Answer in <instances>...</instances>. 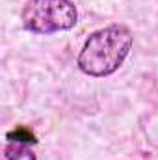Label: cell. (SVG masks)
<instances>
[{
    "instance_id": "1",
    "label": "cell",
    "mask_w": 158,
    "mask_h": 160,
    "mask_svg": "<svg viewBox=\"0 0 158 160\" xmlns=\"http://www.w3.org/2000/svg\"><path fill=\"white\" fill-rule=\"evenodd\" d=\"M134 45V36L125 24H108L95 30L86 39L78 52V69L93 78L110 77L117 71L128 58Z\"/></svg>"
},
{
    "instance_id": "4",
    "label": "cell",
    "mask_w": 158,
    "mask_h": 160,
    "mask_svg": "<svg viewBox=\"0 0 158 160\" xmlns=\"http://www.w3.org/2000/svg\"><path fill=\"white\" fill-rule=\"evenodd\" d=\"M6 140H7V142H21V143H28V145H36V143H37L36 134H34L28 127H17V128L9 130V132L6 134Z\"/></svg>"
},
{
    "instance_id": "2",
    "label": "cell",
    "mask_w": 158,
    "mask_h": 160,
    "mask_svg": "<svg viewBox=\"0 0 158 160\" xmlns=\"http://www.w3.org/2000/svg\"><path fill=\"white\" fill-rule=\"evenodd\" d=\"M24 30L39 36L67 32L78 22V9L71 0H26L21 11Z\"/></svg>"
},
{
    "instance_id": "3",
    "label": "cell",
    "mask_w": 158,
    "mask_h": 160,
    "mask_svg": "<svg viewBox=\"0 0 158 160\" xmlns=\"http://www.w3.org/2000/svg\"><path fill=\"white\" fill-rule=\"evenodd\" d=\"M2 160H37V157L30 149L28 143L7 142L4 145V157H2Z\"/></svg>"
}]
</instances>
